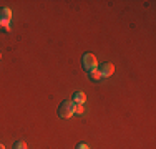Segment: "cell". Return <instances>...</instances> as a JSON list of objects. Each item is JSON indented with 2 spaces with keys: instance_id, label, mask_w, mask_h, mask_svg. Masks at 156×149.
<instances>
[{
  "instance_id": "obj_11",
  "label": "cell",
  "mask_w": 156,
  "mask_h": 149,
  "mask_svg": "<svg viewBox=\"0 0 156 149\" xmlns=\"http://www.w3.org/2000/svg\"><path fill=\"white\" fill-rule=\"evenodd\" d=\"M0 58H2V55H0Z\"/></svg>"
},
{
  "instance_id": "obj_3",
  "label": "cell",
  "mask_w": 156,
  "mask_h": 149,
  "mask_svg": "<svg viewBox=\"0 0 156 149\" xmlns=\"http://www.w3.org/2000/svg\"><path fill=\"white\" fill-rule=\"evenodd\" d=\"M10 20H12V10L7 9V7L0 9V28H2L3 32H9Z\"/></svg>"
},
{
  "instance_id": "obj_6",
  "label": "cell",
  "mask_w": 156,
  "mask_h": 149,
  "mask_svg": "<svg viewBox=\"0 0 156 149\" xmlns=\"http://www.w3.org/2000/svg\"><path fill=\"white\" fill-rule=\"evenodd\" d=\"M88 76H90V80H93V81H98V80H101V74H100L98 68H96V70H93V71H90V73H88Z\"/></svg>"
},
{
  "instance_id": "obj_10",
  "label": "cell",
  "mask_w": 156,
  "mask_h": 149,
  "mask_svg": "<svg viewBox=\"0 0 156 149\" xmlns=\"http://www.w3.org/2000/svg\"><path fill=\"white\" fill-rule=\"evenodd\" d=\"M0 149H5V146H3V144H0Z\"/></svg>"
},
{
  "instance_id": "obj_5",
  "label": "cell",
  "mask_w": 156,
  "mask_h": 149,
  "mask_svg": "<svg viewBox=\"0 0 156 149\" xmlns=\"http://www.w3.org/2000/svg\"><path fill=\"white\" fill-rule=\"evenodd\" d=\"M85 99H87V96H85V93H81V91H76L75 95H73V99H72V101L75 103V104H83V103H85Z\"/></svg>"
},
{
  "instance_id": "obj_2",
  "label": "cell",
  "mask_w": 156,
  "mask_h": 149,
  "mask_svg": "<svg viewBox=\"0 0 156 149\" xmlns=\"http://www.w3.org/2000/svg\"><path fill=\"white\" fill-rule=\"evenodd\" d=\"M81 66H83L88 73L93 71V70H96V66H98L96 57H95L93 53H85L83 57H81Z\"/></svg>"
},
{
  "instance_id": "obj_4",
  "label": "cell",
  "mask_w": 156,
  "mask_h": 149,
  "mask_svg": "<svg viewBox=\"0 0 156 149\" xmlns=\"http://www.w3.org/2000/svg\"><path fill=\"white\" fill-rule=\"evenodd\" d=\"M100 74H101V78L103 76H111V74L115 73V66L111 65V63H103L101 66H100Z\"/></svg>"
},
{
  "instance_id": "obj_8",
  "label": "cell",
  "mask_w": 156,
  "mask_h": 149,
  "mask_svg": "<svg viewBox=\"0 0 156 149\" xmlns=\"http://www.w3.org/2000/svg\"><path fill=\"white\" fill-rule=\"evenodd\" d=\"M75 113L76 114H83V106H81V104H75Z\"/></svg>"
},
{
  "instance_id": "obj_1",
  "label": "cell",
  "mask_w": 156,
  "mask_h": 149,
  "mask_svg": "<svg viewBox=\"0 0 156 149\" xmlns=\"http://www.w3.org/2000/svg\"><path fill=\"white\" fill-rule=\"evenodd\" d=\"M75 114V103L72 99H65V101L60 103L58 106V116L63 118V119H68Z\"/></svg>"
},
{
  "instance_id": "obj_9",
  "label": "cell",
  "mask_w": 156,
  "mask_h": 149,
  "mask_svg": "<svg viewBox=\"0 0 156 149\" xmlns=\"http://www.w3.org/2000/svg\"><path fill=\"white\" fill-rule=\"evenodd\" d=\"M76 149H90V147H88L87 144H78V146H76Z\"/></svg>"
},
{
  "instance_id": "obj_7",
  "label": "cell",
  "mask_w": 156,
  "mask_h": 149,
  "mask_svg": "<svg viewBox=\"0 0 156 149\" xmlns=\"http://www.w3.org/2000/svg\"><path fill=\"white\" fill-rule=\"evenodd\" d=\"M13 149H27V144L23 141H15L13 143Z\"/></svg>"
}]
</instances>
